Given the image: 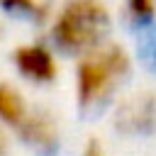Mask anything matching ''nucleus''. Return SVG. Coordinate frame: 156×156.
Masks as SVG:
<instances>
[{
	"label": "nucleus",
	"mask_w": 156,
	"mask_h": 156,
	"mask_svg": "<svg viewBox=\"0 0 156 156\" xmlns=\"http://www.w3.org/2000/svg\"><path fill=\"white\" fill-rule=\"evenodd\" d=\"M115 129L124 134H151L156 129V93L154 90H134L129 95H119L112 110Z\"/></svg>",
	"instance_id": "3"
},
{
	"label": "nucleus",
	"mask_w": 156,
	"mask_h": 156,
	"mask_svg": "<svg viewBox=\"0 0 156 156\" xmlns=\"http://www.w3.org/2000/svg\"><path fill=\"white\" fill-rule=\"evenodd\" d=\"M10 154V144H7V132H5V124L0 122V156H7Z\"/></svg>",
	"instance_id": "10"
},
{
	"label": "nucleus",
	"mask_w": 156,
	"mask_h": 156,
	"mask_svg": "<svg viewBox=\"0 0 156 156\" xmlns=\"http://www.w3.org/2000/svg\"><path fill=\"white\" fill-rule=\"evenodd\" d=\"M124 15L134 27H149L156 22V0H124Z\"/></svg>",
	"instance_id": "8"
},
{
	"label": "nucleus",
	"mask_w": 156,
	"mask_h": 156,
	"mask_svg": "<svg viewBox=\"0 0 156 156\" xmlns=\"http://www.w3.org/2000/svg\"><path fill=\"white\" fill-rule=\"evenodd\" d=\"M32 107L27 105L24 95L12 85V83H0V122L10 127L12 132L24 122L27 112Z\"/></svg>",
	"instance_id": "6"
},
{
	"label": "nucleus",
	"mask_w": 156,
	"mask_h": 156,
	"mask_svg": "<svg viewBox=\"0 0 156 156\" xmlns=\"http://www.w3.org/2000/svg\"><path fill=\"white\" fill-rule=\"evenodd\" d=\"M154 66H156V41H154Z\"/></svg>",
	"instance_id": "11"
},
{
	"label": "nucleus",
	"mask_w": 156,
	"mask_h": 156,
	"mask_svg": "<svg viewBox=\"0 0 156 156\" xmlns=\"http://www.w3.org/2000/svg\"><path fill=\"white\" fill-rule=\"evenodd\" d=\"M12 63H15V71L34 83V85H49L58 78V56H56V49L51 46V41H27V44H20L15 51H12Z\"/></svg>",
	"instance_id": "4"
},
{
	"label": "nucleus",
	"mask_w": 156,
	"mask_h": 156,
	"mask_svg": "<svg viewBox=\"0 0 156 156\" xmlns=\"http://www.w3.org/2000/svg\"><path fill=\"white\" fill-rule=\"evenodd\" d=\"M15 134L24 144L41 149V151H54L58 146V122L51 112L39 110V107H32L27 112L24 122L15 129Z\"/></svg>",
	"instance_id": "5"
},
{
	"label": "nucleus",
	"mask_w": 156,
	"mask_h": 156,
	"mask_svg": "<svg viewBox=\"0 0 156 156\" xmlns=\"http://www.w3.org/2000/svg\"><path fill=\"white\" fill-rule=\"evenodd\" d=\"M80 156H105V149H102L100 139H88L80 149Z\"/></svg>",
	"instance_id": "9"
},
{
	"label": "nucleus",
	"mask_w": 156,
	"mask_h": 156,
	"mask_svg": "<svg viewBox=\"0 0 156 156\" xmlns=\"http://www.w3.org/2000/svg\"><path fill=\"white\" fill-rule=\"evenodd\" d=\"M112 15L102 0H63L49 17L51 46L68 56H80L110 39Z\"/></svg>",
	"instance_id": "2"
},
{
	"label": "nucleus",
	"mask_w": 156,
	"mask_h": 156,
	"mask_svg": "<svg viewBox=\"0 0 156 156\" xmlns=\"http://www.w3.org/2000/svg\"><path fill=\"white\" fill-rule=\"evenodd\" d=\"M134 71V58L129 49L115 39L80 54L73 68V93L76 105L83 112H100L115 105Z\"/></svg>",
	"instance_id": "1"
},
{
	"label": "nucleus",
	"mask_w": 156,
	"mask_h": 156,
	"mask_svg": "<svg viewBox=\"0 0 156 156\" xmlns=\"http://www.w3.org/2000/svg\"><path fill=\"white\" fill-rule=\"evenodd\" d=\"M0 7L15 15H24L32 17L37 22H46L51 17V10L44 0H0Z\"/></svg>",
	"instance_id": "7"
}]
</instances>
